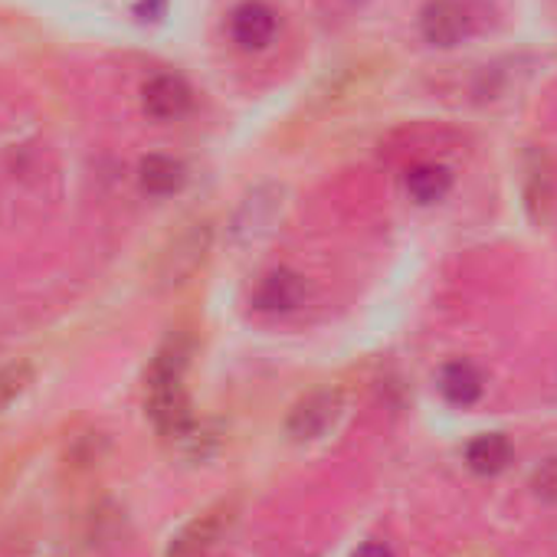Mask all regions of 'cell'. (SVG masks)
Segmentation results:
<instances>
[{
  "instance_id": "obj_1",
  "label": "cell",
  "mask_w": 557,
  "mask_h": 557,
  "mask_svg": "<svg viewBox=\"0 0 557 557\" xmlns=\"http://www.w3.org/2000/svg\"><path fill=\"white\" fill-rule=\"evenodd\" d=\"M184 371H187V351L181 345H168L154 355L145 374V410L158 426V433L168 440H174L194 423Z\"/></svg>"
},
{
  "instance_id": "obj_2",
  "label": "cell",
  "mask_w": 557,
  "mask_h": 557,
  "mask_svg": "<svg viewBox=\"0 0 557 557\" xmlns=\"http://www.w3.org/2000/svg\"><path fill=\"white\" fill-rule=\"evenodd\" d=\"M233 505H216V508H207L203 515L190 518L164 547V557H203L210 554L220 537L230 531L233 524Z\"/></svg>"
},
{
  "instance_id": "obj_3",
  "label": "cell",
  "mask_w": 557,
  "mask_h": 557,
  "mask_svg": "<svg viewBox=\"0 0 557 557\" xmlns=\"http://www.w3.org/2000/svg\"><path fill=\"white\" fill-rule=\"evenodd\" d=\"M469 11L462 0H430L420 11V34L430 47L453 50L469 37Z\"/></svg>"
},
{
  "instance_id": "obj_4",
  "label": "cell",
  "mask_w": 557,
  "mask_h": 557,
  "mask_svg": "<svg viewBox=\"0 0 557 557\" xmlns=\"http://www.w3.org/2000/svg\"><path fill=\"white\" fill-rule=\"evenodd\" d=\"M309 296L306 278L293 269H272L259 278V286L252 289V309L269 312V315H286L296 312Z\"/></svg>"
},
{
  "instance_id": "obj_5",
  "label": "cell",
  "mask_w": 557,
  "mask_h": 557,
  "mask_svg": "<svg viewBox=\"0 0 557 557\" xmlns=\"http://www.w3.org/2000/svg\"><path fill=\"white\" fill-rule=\"evenodd\" d=\"M342 413V391L335 387H325V391H315L309 394L306 400L296 404V410L289 413V436L299 440V443H309V440H319L329 426H335Z\"/></svg>"
},
{
  "instance_id": "obj_6",
  "label": "cell",
  "mask_w": 557,
  "mask_h": 557,
  "mask_svg": "<svg viewBox=\"0 0 557 557\" xmlns=\"http://www.w3.org/2000/svg\"><path fill=\"white\" fill-rule=\"evenodd\" d=\"M190 106H194V92L174 73H158L141 89V109L154 122H177L190 112Z\"/></svg>"
},
{
  "instance_id": "obj_7",
  "label": "cell",
  "mask_w": 557,
  "mask_h": 557,
  "mask_svg": "<svg viewBox=\"0 0 557 557\" xmlns=\"http://www.w3.org/2000/svg\"><path fill=\"white\" fill-rule=\"evenodd\" d=\"M278 17L262 0H243V4L230 14V37L239 50H265L275 40Z\"/></svg>"
},
{
  "instance_id": "obj_8",
  "label": "cell",
  "mask_w": 557,
  "mask_h": 557,
  "mask_svg": "<svg viewBox=\"0 0 557 557\" xmlns=\"http://www.w3.org/2000/svg\"><path fill=\"white\" fill-rule=\"evenodd\" d=\"M207 239H210V230L207 223H194L190 230H184L171 252L164 256V269H161V278L164 283H181L184 275H190L197 269V262L203 259V249H207Z\"/></svg>"
},
{
  "instance_id": "obj_9",
  "label": "cell",
  "mask_w": 557,
  "mask_h": 557,
  "mask_svg": "<svg viewBox=\"0 0 557 557\" xmlns=\"http://www.w3.org/2000/svg\"><path fill=\"white\" fill-rule=\"evenodd\" d=\"M187 181V171L177 158L171 154H148L141 158L138 164V184L145 194L151 197H168V194H177Z\"/></svg>"
},
{
  "instance_id": "obj_10",
  "label": "cell",
  "mask_w": 557,
  "mask_h": 557,
  "mask_svg": "<svg viewBox=\"0 0 557 557\" xmlns=\"http://www.w3.org/2000/svg\"><path fill=\"white\" fill-rule=\"evenodd\" d=\"M557 197V181H554V168L547 161V154H534L528 164V177H524V203L528 213L534 220H544L554 207Z\"/></svg>"
},
{
  "instance_id": "obj_11",
  "label": "cell",
  "mask_w": 557,
  "mask_h": 557,
  "mask_svg": "<svg viewBox=\"0 0 557 557\" xmlns=\"http://www.w3.org/2000/svg\"><path fill=\"white\" fill-rule=\"evenodd\" d=\"M453 190V171L436 161H423L407 171V194L417 203H436Z\"/></svg>"
},
{
  "instance_id": "obj_12",
  "label": "cell",
  "mask_w": 557,
  "mask_h": 557,
  "mask_svg": "<svg viewBox=\"0 0 557 557\" xmlns=\"http://www.w3.org/2000/svg\"><path fill=\"white\" fill-rule=\"evenodd\" d=\"M440 394L456 407H469L482 397V374L469 361H453L440 374Z\"/></svg>"
},
{
  "instance_id": "obj_13",
  "label": "cell",
  "mask_w": 557,
  "mask_h": 557,
  "mask_svg": "<svg viewBox=\"0 0 557 557\" xmlns=\"http://www.w3.org/2000/svg\"><path fill=\"white\" fill-rule=\"evenodd\" d=\"M466 462L479 475H495L511 462V443L502 433H482L466 446Z\"/></svg>"
},
{
  "instance_id": "obj_14",
  "label": "cell",
  "mask_w": 557,
  "mask_h": 557,
  "mask_svg": "<svg viewBox=\"0 0 557 557\" xmlns=\"http://www.w3.org/2000/svg\"><path fill=\"white\" fill-rule=\"evenodd\" d=\"M30 384H34V364L30 361H14V364L0 368V413H4Z\"/></svg>"
},
{
  "instance_id": "obj_15",
  "label": "cell",
  "mask_w": 557,
  "mask_h": 557,
  "mask_svg": "<svg viewBox=\"0 0 557 557\" xmlns=\"http://www.w3.org/2000/svg\"><path fill=\"white\" fill-rule=\"evenodd\" d=\"M531 485H534V495H537V498H544V502H557V459L541 462V469L534 472Z\"/></svg>"
},
{
  "instance_id": "obj_16",
  "label": "cell",
  "mask_w": 557,
  "mask_h": 557,
  "mask_svg": "<svg viewBox=\"0 0 557 557\" xmlns=\"http://www.w3.org/2000/svg\"><path fill=\"white\" fill-rule=\"evenodd\" d=\"M355 557H394V550L387 544H381V541H368V544H361L355 550Z\"/></svg>"
}]
</instances>
